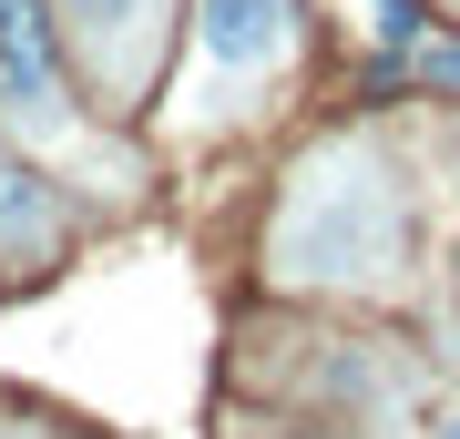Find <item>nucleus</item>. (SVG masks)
<instances>
[{"label": "nucleus", "instance_id": "7ed1b4c3", "mask_svg": "<svg viewBox=\"0 0 460 439\" xmlns=\"http://www.w3.org/2000/svg\"><path fill=\"white\" fill-rule=\"evenodd\" d=\"M0 123L21 133V144H72V92L62 72H51V21L41 0H0Z\"/></svg>", "mask_w": 460, "mask_h": 439}, {"label": "nucleus", "instance_id": "423d86ee", "mask_svg": "<svg viewBox=\"0 0 460 439\" xmlns=\"http://www.w3.org/2000/svg\"><path fill=\"white\" fill-rule=\"evenodd\" d=\"M420 82H460V51L440 41V51H420Z\"/></svg>", "mask_w": 460, "mask_h": 439}, {"label": "nucleus", "instance_id": "20e7f679", "mask_svg": "<svg viewBox=\"0 0 460 439\" xmlns=\"http://www.w3.org/2000/svg\"><path fill=\"white\" fill-rule=\"evenodd\" d=\"M62 31L83 51V82L102 102H133L154 82V41H164V0H62Z\"/></svg>", "mask_w": 460, "mask_h": 439}, {"label": "nucleus", "instance_id": "f257e3e1", "mask_svg": "<svg viewBox=\"0 0 460 439\" xmlns=\"http://www.w3.org/2000/svg\"><path fill=\"white\" fill-rule=\"evenodd\" d=\"M410 245V215H399V184L378 174L368 144H328L307 174L287 184L277 205V277L287 286H378Z\"/></svg>", "mask_w": 460, "mask_h": 439}, {"label": "nucleus", "instance_id": "39448f33", "mask_svg": "<svg viewBox=\"0 0 460 439\" xmlns=\"http://www.w3.org/2000/svg\"><path fill=\"white\" fill-rule=\"evenodd\" d=\"M62 256V205L21 163H0V266H51Z\"/></svg>", "mask_w": 460, "mask_h": 439}, {"label": "nucleus", "instance_id": "0eeeda50", "mask_svg": "<svg viewBox=\"0 0 460 439\" xmlns=\"http://www.w3.org/2000/svg\"><path fill=\"white\" fill-rule=\"evenodd\" d=\"M0 439H41V429H21V419H0Z\"/></svg>", "mask_w": 460, "mask_h": 439}, {"label": "nucleus", "instance_id": "6e6552de", "mask_svg": "<svg viewBox=\"0 0 460 439\" xmlns=\"http://www.w3.org/2000/svg\"><path fill=\"white\" fill-rule=\"evenodd\" d=\"M440 439H460V419H450V429H440Z\"/></svg>", "mask_w": 460, "mask_h": 439}, {"label": "nucleus", "instance_id": "f03ea898", "mask_svg": "<svg viewBox=\"0 0 460 439\" xmlns=\"http://www.w3.org/2000/svg\"><path fill=\"white\" fill-rule=\"evenodd\" d=\"M296 62V0H195V72L205 102L226 113V92Z\"/></svg>", "mask_w": 460, "mask_h": 439}]
</instances>
